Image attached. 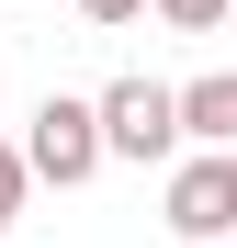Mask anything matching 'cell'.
Returning a JSON list of instances; mask_svg holds the SVG:
<instances>
[{
    "label": "cell",
    "instance_id": "1",
    "mask_svg": "<svg viewBox=\"0 0 237 248\" xmlns=\"http://www.w3.org/2000/svg\"><path fill=\"white\" fill-rule=\"evenodd\" d=\"M23 158H34V181H57V192H79L102 170V102H68V91H46L34 102V136H23Z\"/></svg>",
    "mask_w": 237,
    "mask_h": 248
},
{
    "label": "cell",
    "instance_id": "2",
    "mask_svg": "<svg viewBox=\"0 0 237 248\" xmlns=\"http://www.w3.org/2000/svg\"><path fill=\"white\" fill-rule=\"evenodd\" d=\"M102 147L136 158V170H147V158H181V91H158L147 68L113 79V91H102Z\"/></svg>",
    "mask_w": 237,
    "mask_h": 248
},
{
    "label": "cell",
    "instance_id": "3",
    "mask_svg": "<svg viewBox=\"0 0 237 248\" xmlns=\"http://www.w3.org/2000/svg\"><path fill=\"white\" fill-rule=\"evenodd\" d=\"M170 226H181V237H204V248H215V237L237 226V170H226L215 147L170 170Z\"/></svg>",
    "mask_w": 237,
    "mask_h": 248
},
{
    "label": "cell",
    "instance_id": "4",
    "mask_svg": "<svg viewBox=\"0 0 237 248\" xmlns=\"http://www.w3.org/2000/svg\"><path fill=\"white\" fill-rule=\"evenodd\" d=\"M181 136L215 147V158H237V68H215V79H192V91H181Z\"/></svg>",
    "mask_w": 237,
    "mask_h": 248
},
{
    "label": "cell",
    "instance_id": "5",
    "mask_svg": "<svg viewBox=\"0 0 237 248\" xmlns=\"http://www.w3.org/2000/svg\"><path fill=\"white\" fill-rule=\"evenodd\" d=\"M23 181H34V158H23V147H0V237H12V215H23Z\"/></svg>",
    "mask_w": 237,
    "mask_h": 248
},
{
    "label": "cell",
    "instance_id": "6",
    "mask_svg": "<svg viewBox=\"0 0 237 248\" xmlns=\"http://www.w3.org/2000/svg\"><path fill=\"white\" fill-rule=\"evenodd\" d=\"M158 23H170V34H215V23H226V0H158Z\"/></svg>",
    "mask_w": 237,
    "mask_h": 248
},
{
    "label": "cell",
    "instance_id": "7",
    "mask_svg": "<svg viewBox=\"0 0 237 248\" xmlns=\"http://www.w3.org/2000/svg\"><path fill=\"white\" fill-rule=\"evenodd\" d=\"M91 23H136V12H158V0H79Z\"/></svg>",
    "mask_w": 237,
    "mask_h": 248
},
{
    "label": "cell",
    "instance_id": "8",
    "mask_svg": "<svg viewBox=\"0 0 237 248\" xmlns=\"http://www.w3.org/2000/svg\"><path fill=\"white\" fill-rule=\"evenodd\" d=\"M226 170H237V158H226Z\"/></svg>",
    "mask_w": 237,
    "mask_h": 248
}]
</instances>
